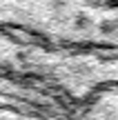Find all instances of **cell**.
Here are the masks:
<instances>
[{
	"mask_svg": "<svg viewBox=\"0 0 118 120\" xmlns=\"http://www.w3.org/2000/svg\"><path fill=\"white\" fill-rule=\"evenodd\" d=\"M118 78V47L0 29V120H85L91 96Z\"/></svg>",
	"mask_w": 118,
	"mask_h": 120,
	"instance_id": "cell-1",
	"label": "cell"
}]
</instances>
